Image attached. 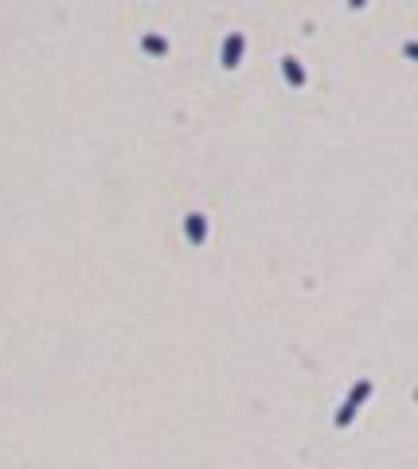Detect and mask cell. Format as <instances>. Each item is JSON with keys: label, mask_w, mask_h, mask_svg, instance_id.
<instances>
[{"label": "cell", "mask_w": 418, "mask_h": 469, "mask_svg": "<svg viewBox=\"0 0 418 469\" xmlns=\"http://www.w3.org/2000/svg\"><path fill=\"white\" fill-rule=\"evenodd\" d=\"M368 395H371V380H359V383H352V391H348V399H344V407L336 410V426L344 430V426H352V419L359 415V407L368 403Z\"/></svg>", "instance_id": "cell-1"}, {"label": "cell", "mask_w": 418, "mask_h": 469, "mask_svg": "<svg viewBox=\"0 0 418 469\" xmlns=\"http://www.w3.org/2000/svg\"><path fill=\"white\" fill-rule=\"evenodd\" d=\"M242 51H247V36L242 31H231L227 40H223V51H219V63L223 70H235L242 63Z\"/></svg>", "instance_id": "cell-2"}, {"label": "cell", "mask_w": 418, "mask_h": 469, "mask_svg": "<svg viewBox=\"0 0 418 469\" xmlns=\"http://www.w3.org/2000/svg\"><path fill=\"white\" fill-rule=\"evenodd\" d=\"M184 235H188L192 247H203L208 243V215H199V211L184 215Z\"/></svg>", "instance_id": "cell-3"}, {"label": "cell", "mask_w": 418, "mask_h": 469, "mask_svg": "<svg viewBox=\"0 0 418 469\" xmlns=\"http://www.w3.org/2000/svg\"><path fill=\"white\" fill-rule=\"evenodd\" d=\"M281 79H286L289 82V86H305V67H301V59H293V55H286V59H281Z\"/></svg>", "instance_id": "cell-4"}, {"label": "cell", "mask_w": 418, "mask_h": 469, "mask_svg": "<svg viewBox=\"0 0 418 469\" xmlns=\"http://www.w3.org/2000/svg\"><path fill=\"white\" fill-rule=\"evenodd\" d=\"M141 47L149 51V55H169V40H164V36H157V31H149V36H145V40H141Z\"/></svg>", "instance_id": "cell-5"}, {"label": "cell", "mask_w": 418, "mask_h": 469, "mask_svg": "<svg viewBox=\"0 0 418 469\" xmlns=\"http://www.w3.org/2000/svg\"><path fill=\"white\" fill-rule=\"evenodd\" d=\"M364 4H368V0H348V8H364Z\"/></svg>", "instance_id": "cell-6"}]
</instances>
